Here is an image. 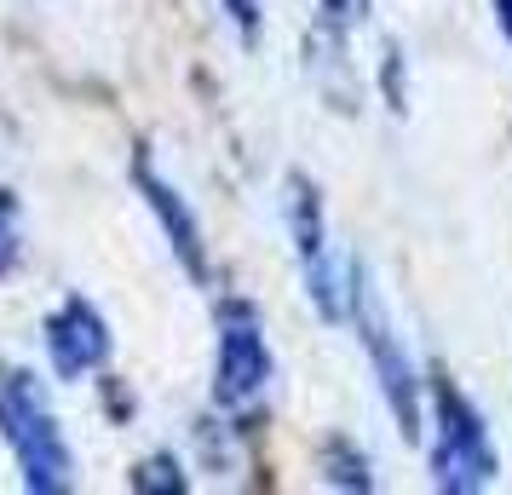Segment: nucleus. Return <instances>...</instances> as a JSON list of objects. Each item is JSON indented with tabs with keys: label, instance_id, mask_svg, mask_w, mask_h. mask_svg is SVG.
Masks as SVG:
<instances>
[{
	"label": "nucleus",
	"instance_id": "1",
	"mask_svg": "<svg viewBox=\"0 0 512 495\" xmlns=\"http://www.w3.org/2000/svg\"><path fill=\"white\" fill-rule=\"evenodd\" d=\"M0 444L24 472V490L64 495L75 484V461L64 444V426L52 415L41 380L29 369H0Z\"/></svg>",
	"mask_w": 512,
	"mask_h": 495
},
{
	"label": "nucleus",
	"instance_id": "2",
	"mask_svg": "<svg viewBox=\"0 0 512 495\" xmlns=\"http://www.w3.org/2000/svg\"><path fill=\"white\" fill-rule=\"evenodd\" d=\"M432 386V449H426V461H432V484L443 495H478L495 484V444H489V426L478 415V403L466 398L455 380L432 369L426 375Z\"/></svg>",
	"mask_w": 512,
	"mask_h": 495
},
{
	"label": "nucleus",
	"instance_id": "3",
	"mask_svg": "<svg viewBox=\"0 0 512 495\" xmlns=\"http://www.w3.org/2000/svg\"><path fill=\"white\" fill-rule=\"evenodd\" d=\"M282 219H288V236H294V254H300L311 306L323 311L328 323H346L351 317V283H357V260H334V248H328L323 196H317V185H311L305 173H288Z\"/></svg>",
	"mask_w": 512,
	"mask_h": 495
},
{
	"label": "nucleus",
	"instance_id": "4",
	"mask_svg": "<svg viewBox=\"0 0 512 495\" xmlns=\"http://www.w3.org/2000/svg\"><path fill=\"white\" fill-rule=\"evenodd\" d=\"M271 340H265V317L254 300H225L219 306V357H213V403L242 421L254 415L265 392H271Z\"/></svg>",
	"mask_w": 512,
	"mask_h": 495
},
{
	"label": "nucleus",
	"instance_id": "5",
	"mask_svg": "<svg viewBox=\"0 0 512 495\" xmlns=\"http://www.w3.org/2000/svg\"><path fill=\"white\" fill-rule=\"evenodd\" d=\"M351 317H357V329H363V352H369V369H374V380H380V398L392 409L397 432L415 444L420 432H426V403H420V386H426V380L415 375V357L403 352L397 329L386 323V306H380V294L369 288L363 265H357V283H351Z\"/></svg>",
	"mask_w": 512,
	"mask_h": 495
},
{
	"label": "nucleus",
	"instance_id": "6",
	"mask_svg": "<svg viewBox=\"0 0 512 495\" xmlns=\"http://www.w3.org/2000/svg\"><path fill=\"white\" fill-rule=\"evenodd\" d=\"M41 340H47V357H52V375L58 380L98 375V369L110 363V352H116V334L104 323V311H98L93 300H81V294H70V300L41 323Z\"/></svg>",
	"mask_w": 512,
	"mask_h": 495
},
{
	"label": "nucleus",
	"instance_id": "7",
	"mask_svg": "<svg viewBox=\"0 0 512 495\" xmlns=\"http://www.w3.org/2000/svg\"><path fill=\"white\" fill-rule=\"evenodd\" d=\"M133 185H139L144 196V208L156 213V225H162V236L173 242V254H179V265H185V277L190 283H202L208 288V242H202V225H196V213L185 208V196L167 185L162 173H156V162H150V150H133Z\"/></svg>",
	"mask_w": 512,
	"mask_h": 495
},
{
	"label": "nucleus",
	"instance_id": "8",
	"mask_svg": "<svg viewBox=\"0 0 512 495\" xmlns=\"http://www.w3.org/2000/svg\"><path fill=\"white\" fill-rule=\"evenodd\" d=\"M323 478L334 490H374V461L351 438H328L323 444Z\"/></svg>",
	"mask_w": 512,
	"mask_h": 495
},
{
	"label": "nucleus",
	"instance_id": "9",
	"mask_svg": "<svg viewBox=\"0 0 512 495\" xmlns=\"http://www.w3.org/2000/svg\"><path fill=\"white\" fill-rule=\"evenodd\" d=\"M369 18V0H317V29H323V41H328V58L340 64L346 58V41H351V29Z\"/></svg>",
	"mask_w": 512,
	"mask_h": 495
},
{
	"label": "nucleus",
	"instance_id": "10",
	"mask_svg": "<svg viewBox=\"0 0 512 495\" xmlns=\"http://www.w3.org/2000/svg\"><path fill=\"white\" fill-rule=\"evenodd\" d=\"M24 260V202L18 190H0V283Z\"/></svg>",
	"mask_w": 512,
	"mask_h": 495
},
{
	"label": "nucleus",
	"instance_id": "11",
	"mask_svg": "<svg viewBox=\"0 0 512 495\" xmlns=\"http://www.w3.org/2000/svg\"><path fill=\"white\" fill-rule=\"evenodd\" d=\"M190 478L179 472V461L173 455H150L139 472H133V490H185Z\"/></svg>",
	"mask_w": 512,
	"mask_h": 495
},
{
	"label": "nucleus",
	"instance_id": "12",
	"mask_svg": "<svg viewBox=\"0 0 512 495\" xmlns=\"http://www.w3.org/2000/svg\"><path fill=\"white\" fill-rule=\"evenodd\" d=\"M225 12H231L242 41H259V0H225Z\"/></svg>",
	"mask_w": 512,
	"mask_h": 495
},
{
	"label": "nucleus",
	"instance_id": "13",
	"mask_svg": "<svg viewBox=\"0 0 512 495\" xmlns=\"http://www.w3.org/2000/svg\"><path fill=\"white\" fill-rule=\"evenodd\" d=\"M495 24H501V35H507V47H512V0H495Z\"/></svg>",
	"mask_w": 512,
	"mask_h": 495
}]
</instances>
